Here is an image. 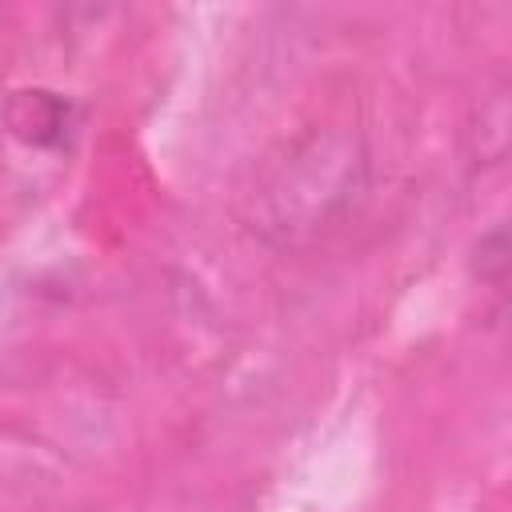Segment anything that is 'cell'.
<instances>
[{"label":"cell","mask_w":512,"mask_h":512,"mask_svg":"<svg viewBox=\"0 0 512 512\" xmlns=\"http://www.w3.org/2000/svg\"><path fill=\"white\" fill-rule=\"evenodd\" d=\"M480 124H484L480 128V164H500L508 152V88L504 84L484 96Z\"/></svg>","instance_id":"3957f363"},{"label":"cell","mask_w":512,"mask_h":512,"mask_svg":"<svg viewBox=\"0 0 512 512\" xmlns=\"http://www.w3.org/2000/svg\"><path fill=\"white\" fill-rule=\"evenodd\" d=\"M4 124L28 148H60L72 128V104L48 88H20L4 100Z\"/></svg>","instance_id":"7a4b0ae2"},{"label":"cell","mask_w":512,"mask_h":512,"mask_svg":"<svg viewBox=\"0 0 512 512\" xmlns=\"http://www.w3.org/2000/svg\"><path fill=\"white\" fill-rule=\"evenodd\" d=\"M368 188V148L356 132L312 128L264 164L244 224L272 248H300L344 220Z\"/></svg>","instance_id":"6da1fadb"},{"label":"cell","mask_w":512,"mask_h":512,"mask_svg":"<svg viewBox=\"0 0 512 512\" xmlns=\"http://www.w3.org/2000/svg\"><path fill=\"white\" fill-rule=\"evenodd\" d=\"M476 272H480V284H488L492 292H504V280H508V232L504 224H496L488 236H480V248H476Z\"/></svg>","instance_id":"277c9868"}]
</instances>
